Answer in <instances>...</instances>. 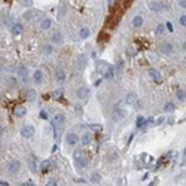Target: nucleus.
<instances>
[{"mask_svg": "<svg viewBox=\"0 0 186 186\" xmlns=\"http://www.w3.org/2000/svg\"><path fill=\"white\" fill-rule=\"evenodd\" d=\"M182 164H186V149L182 153Z\"/></svg>", "mask_w": 186, "mask_h": 186, "instance_id": "37998d69", "label": "nucleus"}, {"mask_svg": "<svg viewBox=\"0 0 186 186\" xmlns=\"http://www.w3.org/2000/svg\"><path fill=\"white\" fill-rule=\"evenodd\" d=\"M49 165H51V161H45V162L42 164V171H46Z\"/></svg>", "mask_w": 186, "mask_h": 186, "instance_id": "e433bc0d", "label": "nucleus"}, {"mask_svg": "<svg viewBox=\"0 0 186 186\" xmlns=\"http://www.w3.org/2000/svg\"><path fill=\"white\" fill-rule=\"evenodd\" d=\"M13 115H15L17 118H22V116L27 115V109L24 106H15L13 107Z\"/></svg>", "mask_w": 186, "mask_h": 186, "instance_id": "9b49d317", "label": "nucleus"}, {"mask_svg": "<svg viewBox=\"0 0 186 186\" xmlns=\"http://www.w3.org/2000/svg\"><path fill=\"white\" fill-rule=\"evenodd\" d=\"M179 24L180 26H183V27H186V15H182L179 18Z\"/></svg>", "mask_w": 186, "mask_h": 186, "instance_id": "c9c22d12", "label": "nucleus"}, {"mask_svg": "<svg viewBox=\"0 0 186 186\" xmlns=\"http://www.w3.org/2000/svg\"><path fill=\"white\" fill-rule=\"evenodd\" d=\"M27 162H28V167H30L31 173H36V171L39 170V165H37V161H36V158H34L33 155H31V156H28V160H27Z\"/></svg>", "mask_w": 186, "mask_h": 186, "instance_id": "9d476101", "label": "nucleus"}, {"mask_svg": "<svg viewBox=\"0 0 186 186\" xmlns=\"http://www.w3.org/2000/svg\"><path fill=\"white\" fill-rule=\"evenodd\" d=\"M179 6L183 7V9H186V0H180V2H179Z\"/></svg>", "mask_w": 186, "mask_h": 186, "instance_id": "49530a36", "label": "nucleus"}, {"mask_svg": "<svg viewBox=\"0 0 186 186\" xmlns=\"http://www.w3.org/2000/svg\"><path fill=\"white\" fill-rule=\"evenodd\" d=\"M18 74H20V78L22 82H27V80H28V70H27L26 67H20V69H18Z\"/></svg>", "mask_w": 186, "mask_h": 186, "instance_id": "a211bd4d", "label": "nucleus"}, {"mask_svg": "<svg viewBox=\"0 0 186 186\" xmlns=\"http://www.w3.org/2000/svg\"><path fill=\"white\" fill-rule=\"evenodd\" d=\"M91 140H93V136H91L89 133H85L83 136H82V137H80V141H82V143H83L85 146L91 143Z\"/></svg>", "mask_w": 186, "mask_h": 186, "instance_id": "5701e85b", "label": "nucleus"}, {"mask_svg": "<svg viewBox=\"0 0 186 186\" xmlns=\"http://www.w3.org/2000/svg\"><path fill=\"white\" fill-rule=\"evenodd\" d=\"M165 28H167V27L164 26V24L156 26V28H155V34H156V36H162V34L165 33Z\"/></svg>", "mask_w": 186, "mask_h": 186, "instance_id": "a878e982", "label": "nucleus"}, {"mask_svg": "<svg viewBox=\"0 0 186 186\" xmlns=\"http://www.w3.org/2000/svg\"><path fill=\"white\" fill-rule=\"evenodd\" d=\"M173 49H174V46H173L171 42H164V43L161 45V48H160V51L164 54V55H170V54L173 52Z\"/></svg>", "mask_w": 186, "mask_h": 186, "instance_id": "0eeeda50", "label": "nucleus"}, {"mask_svg": "<svg viewBox=\"0 0 186 186\" xmlns=\"http://www.w3.org/2000/svg\"><path fill=\"white\" fill-rule=\"evenodd\" d=\"M115 78V67L113 66H109L106 69V72H104V74H103V79H107V80H110Z\"/></svg>", "mask_w": 186, "mask_h": 186, "instance_id": "2eb2a0df", "label": "nucleus"}, {"mask_svg": "<svg viewBox=\"0 0 186 186\" xmlns=\"http://www.w3.org/2000/svg\"><path fill=\"white\" fill-rule=\"evenodd\" d=\"M152 122H153V118H147L146 122H145V126H147L149 124H152Z\"/></svg>", "mask_w": 186, "mask_h": 186, "instance_id": "de8ad7c7", "label": "nucleus"}, {"mask_svg": "<svg viewBox=\"0 0 186 186\" xmlns=\"http://www.w3.org/2000/svg\"><path fill=\"white\" fill-rule=\"evenodd\" d=\"M79 36H80V39H88V37L91 36V30H89L88 27H82L79 31Z\"/></svg>", "mask_w": 186, "mask_h": 186, "instance_id": "aec40b11", "label": "nucleus"}, {"mask_svg": "<svg viewBox=\"0 0 186 186\" xmlns=\"http://www.w3.org/2000/svg\"><path fill=\"white\" fill-rule=\"evenodd\" d=\"M45 186H58V183H57V180H55V179H49Z\"/></svg>", "mask_w": 186, "mask_h": 186, "instance_id": "f704fd0d", "label": "nucleus"}, {"mask_svg": "<svg viewBox=\"0 0 186 186\" xmlns=\"http://www.w3.org/2000/svg\"><path fill=\"white\" fill-rule=\"evenodd\" d=\"M88 94H89V89H88L87 87H79L78 89H76V97H78L79 100L87 98Z\"/></svg>", "mask_w": 186, "mask_h": 186, "instance_id": "1a4fd4ad", "label": "nucleus"}, {"mask_svg": "<svg viewBox=\"0 0 186 186\" xmlns=\"http://www.w3.org/2000/svg\"><path fill=\"white\" fill-rule=\"evenodd\" d=\"M52 52H54L52 45H51V43H46V45L43 46V54H45V55H51Z\"/></svg>", "mask_w": 186, "mask_h": 186, "instance_id": "cd10ccee", "label": "nucleus"}, {"mask_svg": "<svg viewBox=\"0 0 186 186\" xmlns=\"http://www.w3.org/2000/svg\"><path fill=\"white\" fill-rule=\"evenodd\" d=\"M176 95H177V100H180V101H185L186 100V91L185 89H179Z\"/></svg>", "mask_w": 186, "mask_h": 186, "instance_id": "7c9ffc66", "label": "nucleus"}, {"mask_svg": "<svg viewBox=\"0 0 186 186\" xmlns=\"http://www.w3.org/2000/svg\"><path fill=\"white\" fill-rule=\"evenodd\" d=\"M21 136L24 139H31L34 136V126L33 125H24L21 128Z\"/></svg>", "mask_w": 186, "mask_h": 186, "instance_id": "39448f33", "label": "nucleus"}, {"mask_svg": "<svg viewBox=\"0 0 186 186\" xmlns=\"http://www.w3.org/2000/svg\"><path fill=\"white\" fill-rule=\"evenodd\" d=\"M67 78V72L64 67H57L55 69V79H57V82H64Z\"/></svg>", "mask_w": 186, "mask_h": 186, "instance_id": "423d86ee", "label": "nucleus"}, {"mask_svg": "<svg viewBox=\"0 0 186 186\" xmlns=\"http://www.w3.org/2000/svg\"><path fill=\"white\" fill-rule=\"evenodd\" d=\"M126 54H128L130 57H133L134 54H136V49H134V48H128V49H126Z\"/></svg>", "mask_w": 186, "mask_h": 186, "instance_id": "a19ab883", "label": "nucleus"}, {"mask_svg": "<svg viewBox=\"0 0 186 186\" xmlns=\"http://www.w3.org/2000/svg\"><path fill=\"white\" fill-rule=\"evenodd\" d=\"M124 116H125V110H122V109H116L115 113H113V119L115 121L121 119V118H124Z\"/></svg>", "mask_w": 186, "mask_h": 186, "instance_id": "b1692460", "label": "nucleus"}, {"mask_svg": "<svg viewBox=\"0 0 186 186\" xmlns=\"http://www.w3.org/2000/svg\"><path fill=\"white\" fill-rule=\"evenodd\" d=\"M91 130H93V131H100V130H101V125H100V124H93V125H91Z\"/></svg>", "mask_w": 186, "mask_h": 186, "instance_id": "4c0bfd02", "label": "nucleus"}, {"mask_svg": "<svg viewBox=\"0 0 186 186\" xmlns=\"http://www.w3.org/2000/svg\"><path fill=\"white\" fill-rule=\"evenodd\" d=\"M24 97L27 98V101H34V100H36V97H37V93H36V89L30 88V89H27V91H26Z\"/></svg>", "mask_w": 186, "mask_h": 186, "instance_id": "4468645a", "label": "nucleus"}, {"mask_svg": "<svg viewBox=\"0 0 186 186\" xmlns=\"http://www.w3.org/2000/svg\"><path fill=\"white\" fill-rule=\"evenodd\" d=\"M22 30H24V27H22V24H20V22H13L12 27H11L12 34H21L22 33Z\"/></svg>", "mask_w": 186, "mask_h": 186, "instance_id": "f3484780", "label": "nucleus"}, {"mask_svg": "<svg viewBox=\"0 0 186 186\" xmlns=\"http://www.w3.org/2000/svg\"><path fill=\"white\" fill-rule=\"evenodd\" d=\"M52 27V20L51 18H43L42 22H40V28L42 30H49Z\"/></svg>", "mask_w": 186, "mask_h": 186, "instance_id": "6ab92c4d", "label": "nucleus"}, {"mask_svg": "<svg viewBox=\"0 0 186 186\" xmlns=\"http://www.w3.org/2000/svg\"><path fill=\"white\" fill-rule=\"evenodd\" d=\"M149 7H150V11H153V12H161V11L164 9V5H162L161 2L153 0V2H150V3H149Z\"/></svg>", "mask_w": 186, "mask_h": 186, "instance_id": "f8f14e48", "label": "nucleus"}, {"mask_svg": "<svg viewBox=\"0 0 186 186\" xmlns=\"http://www.w3.org/2000/svg\"><path fill=\"white\" fill-rule=\"evenodd\" d=\"M22 186H36L33 182H26V183H22Z\"/></svg>", "mask_w": 186, "mask_h": 186, "instance_id": "09e8293b", "label": "nucleus"}, {"mask_svg": "<svg viewBox=\"0 0 186 186\" xmlns=\"http://www.w3.org/2000/svg\"><path fill=\"white\" fill-rule=\"evenodd\" d=\"M64 42V37H63V34L60 31H54L51 34V43H55V45H61Z\"/></svg>", "mask_w": 186, "mask_h": 186, "instance_id": "6e6552de", "label": "nucleus"}, {"mask_svg": "<svg viewBox=\"0 0 186 186\" xmlns=\"http://www.w3.org/2000/svg\"><path fill=\"white\" fill-rule=\"evenodd\" d=\"M141 26H143V17H140V15L134 17V18H133V27H136V28H140Z\"/></svg>", "mask_w": 186, "mask_h": 186, "instance_id": "4be33fe9", "label": "nucleus"}, {"mask_svg": "<svg viewBox=\"0 0 186 186\" xmlns=\"http://www.w3.org/2000/svg\"><path fill=\"white\" fill-rule=\"evenodd\" d=\"M174 109H176V106H174L173 103H171V101H167L165 106H164V112L171 113V112H174Z\"/></svg>", "mask_w": 186, "mask_h": 186, "instance_id": "bb28decb", "label": "nucleus"}, {"mask_svg": "<svg viewBox=\"0 0 186 186\" xmlns=\"http://www.w3.org/2000/svg\"><path fill=\"white\" fill-rule=\"evenodd\" d=\"M64 122H66V116L63 113H57V115H54L52 119H51V125H52V128H61Z\"/></svg>", "mask_w": 186, "mask_h": 186, "instance_id": "f03ea898", "label": "nucleus"}, {"mask_svg": "<svg viewBox=\"0 0 186 186\" xmlns=\"http://www.w3.org/2000/svg\"><path fill=\"white\" fill-rule=\"evenodd\" d=\"M165 27H167V30H168L170 33L173 31V24H171V22H167V24H165Z\"/></svg>", "mask_w": 186, "mask_h": 186, "instance_id": "79ce46f5", "label": "nucleus"}, {"mask_svg": "<svg viewBox=\"0 0 186 186\" xmlns=\"http://www.w3.org/2000/svg\"><path fill=\"white\" fill-rule=\"evenodd\" d=\"M164 121H165V118H164V116H161V118H158V119H156V125H161V124H162Z\"/></svg>", "mask_w": 186, "mask_h": 186, "instance_id": "a18cd8bd", "label": "nucleus"}, {"mask_svg": "<svg viewBox=\"0 0 186 186\" xmlns=\"http://www.w3.org/2000/svg\"><path fill=\"white\" fill-rule=\"evenodd\" d=\"M115 70H116L118 73H122V70H124V61H122V60H118V61H116Z\"/></svg>", "mask_w": 186, "mask_h": 186, "instance_id": "c756f323", "label": "nucleus"}, {"mask_svg": "<svg viewBox=\"0 0 186 186\" xmlns=\"http://www.w3.org/2000/svg\"><path fill=\"white\" fill-rule=\"evenodd\" d=\"M63 95H64V89H63V88H58V89H55V91L52 93V98L54 100H60Z\"/></svg>", "mask_w": 186, "mask_h": 186, "instance_id": "393cba45", "label": "nucleus"}, {"mask_svg": "<svg viewBox=\"0 0 186 186\" xmlns=\"http://www.w3.org/2000/svg\"><path fill=\"white\" fill-rule=\"evenodd\" d=\"M7 82H9V83H11V85H13V83H17V79H15V78H12V76H11V78H7Z\"/></svg>", "mask_w": 186, "mask_h": 186, "instance_id": "c03bdc74", "label": "nucleus"}, {"mask_svg": "<svg viewBox=\"0 0 186 186\" xmlns=\"http://www.w3.org/2000/svg\"><path fill=\"white\" fill-rule=\"evenodd\" d=\"M57 149H58V147H57V145H54V146H52V150H51V152H57Z\"/></svg>", "mask_w": 186, "mask_h": 186, "instance_id": "3c124183", "label": "nucleus"}, {"mask_svg": "<svg viewBox=\"0 0 186 186\" xmlns=\"http://www.w3.org/2000/svg\"><path fill=\"white\" fill-rule=\"evenodd\" d=\"M156 183H158V179H155V180H153V182H152V183H150V185H149V186H155V185H156Z\"/></svg>", "mask_w": 186, "mask_h": 186, "instance_id": "8fccbe9b", "label": "nucleus"}, {"mask_svg": "<svg viewBox=\"0 0 186 186\" xmlns=\"http://www.w3.org/2000/svg\"><path fill=\"white\" fill-rule=\"evenodd\" d=\"M21 3H22L24 6H31V5H33V0H21Z\"/></svg>", "mask_w": 186, "mask_h": 186, "instance_id": "58836bf2", "label": "nucleus"}, {"mask_svg": "<svg viewBox=\"0 0 186 186\" xmlns=\"http://www.w3.org/2000/svg\"><path fill=\"white\" fill-rule=\"evenodd\" d=\"M145 122H146V118H145V116H139L137 121H136V126H137V128H141V126H145Z\"/></svg>", "mask_w": 186, "mask_h": 186, "instance_id": "c85d7f7f", "label": "nucleus"}, {"mask_svg": "<svg viewBox=\"0 0 186 186\" xmlns=\"http://www.w3.org/2000/svg\"><path fill=\"white\" fill-rule=\"evenodd\" d=\"M20 168H21V162L18 160H12V161H9V162H7V171H9L11 174L18 173V171H20Z\"/></svg>", "mask_w": 186, "mask_h": 186, "instance_id": "20e7f679", "label": "nucleus"}, {"mask_svg": "<svg viewBox=\"0 0 186 186\" xmlns=\"http://www.w3.org/2000/svg\"><path fill=\"white\" fill-rule=\"evenodd\" d=\"M182 48H183V49L186 51V42H183V43H182Z\"/></svg>", "mask_w": 186, "mask_h": 186, "instance_id": "864d4df0", "label": "nucleus"}, {"mask_svg": "<svg viewBox=\"0 0 186 186\" xmlns=\"http://www.w3.org/2000/svg\"><path fill=\"white\" fill-rule=\"evenodd\" d=\"M125 103H126V104H134V103H139V101H137V95H136L134 93H130L128 95H126Z\"/></svg>", "mask_w": 186, "mask_h": 186, "instance_id": "412c9836", "label": "nucleus"}, {"mask_svg": "<svg viewBox=\"0 0 186 186\" xmlns=\"http://www.w3.org/2000/svg\"><path fill=\"white\" fill-rule=\"evenodd\" d=\"M33 82L37 83V85H40V83L43 82V72H42V70H36L33 73Z\"/></svg>", "mask_w": 186, "mask_h": 186, "instance_id": "dca6fc26", "label": "nucleus"}, {"mask_svg": "<svg viewBox=\"0 0 186 186\" xmlns=\"http://www.w3.org/2000/svg\"><path fill=\"white\" fill-rule=\"evenodd\" d=\"M73 161H74V164H76L78 168H85L87 164H88L87 153L83 152V150H76V152L73 153Z\"/></svg>", "mask_w": 186, "mask_h": 186, "instance_id": "f257e3e1", "label": "nucleus"}, {"mask_svg": "<svg viewBox=\"0 0 186 186\" xmlns=\"http://www.w3.org/2000/svg\"><path fill=\"white\" fill-rule=\"evenodd\" d=\"M101 80H103V79H98V80H95V85H97V87H98L100 83H101Z\"/></svg>", "mask_w": 186, "mask_h": 186, "instance_id": "603ef678", "label": "nucleus"}, {"mask_svg": "<svg viewBox=\"0 0 186 186\" xmlns=\"http://www.w3.org/2000/svg\"><path fill=\"white\" fill-rule=\"evenodd\" d=\"M34 15H36V11H27V12L24 13V15H22V17H24V18H26V20L31 21V20H33V17H34Z\"/></svg>", "mask_w": 186, "mask_h": 186, "instance_id": "2f4dec72", "label": "nucleus"}, {"mask_svg": "<svg viewBox=\"0 0 186 186\" xmlns=\"http://www.w3.org/2000/svg\"><path fill=\"white\" fill-rule=\"evenodd\" d=\"M147 74H149L153 80H156V82H160V80H161V73L156 70V69H152V67H150V69H147Z\"/></svg>", "mask_w": 186, "mask_h": 186, "instance_id": "ddd939ff", "label": "nucleus"}, {"mask_svg": "<svg viewBox=\"0 0 186 186\" xmlns=\"http://www.w3.org/2000/svg\"><path fill=\"white\" fill-rule=\"evenodd\" d=\"M40 118H42V119H48V112L46 110H40Z\"/></svg>", "mask_w": 186, "mask_h": 186, "instance_id": "ea45409f", "label": "nucleus"}, {"mask_svg": "<svg viewBox=\"0 0 186 186\" xmlns=\"http://www.w3.org/2000/svg\"><path fill=\"white\" fill-rule=\"evenodd\" d=\"M79 141H80V137L76 133L70 131V133L66 134V143L69 145V146H74V145H76V143H79Z\"/></svg>", "mask_w": 186, "mask_h": 186, "instance_id": "7ed1b4c3", "label": "nucleus"}, {"mask_svg": "<svg viewBox=\"0 0 186 186\" xmlns=\"http://www.w3.org/2000/svg\"><path fill=\"white\" fill-rule=\"evenodd\" d=\"M78 61H79V64H80V66H82V67H83V66H85V64H87V58H85V55H79V58H78Z\"/></svg>", "mask_w": 186, "mask_h": 186, "instance_id": "72a5a7b5", "label": "nucleus"}, {"mask_svg": "<svg viewBox=\"0 0 186 186\" xmlns=\"http://www.w3.org/2000/svg\"><path fill=\"white\" fill-rule=\"evenodd\" d=\"M100 180H101V176H100V174L97 173V171L91 174V182H93V183H98Z\"/></svg>", "mask_w": 186, "mask_h": 186, "instance_id": "473e14b6", "label": "nucleus"}]
</instances>
